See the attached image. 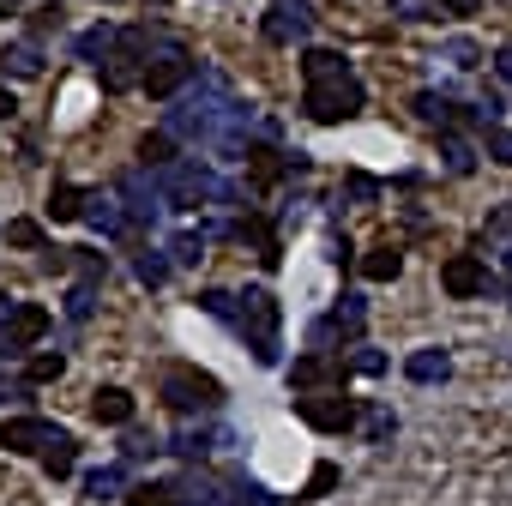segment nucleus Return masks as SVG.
Instances as JSON below:
<instances>
[{
  "instance_id": "nucleus-7",
  "label": "nucleus",
  "mask_w": 512,
  "mask_h": 506,
  "mask_svg": "<svg viewBox=\"0 0 512 506\" xmlns=\"http://www.w3.org/2000/svg\"><path fill=\"white\" fill-rule=\"evenodd\" d=\"M0 332H7V350H31V344H43V332H49V308H37V302H7V296H0Z\"/></svg>"
},
{
  "instance_id": "nucleus-16",
  "label": "nucleus",
  "mask_w": 512,
  "mask_h": 506,
  "mask_svg": "<svg viewBox=\"0 0 512 506\" xmlns=\"http://www.w3.org/2000/svg\"><path fill=\"white\" fill-rule=\"evenodd\" d=\"M404 374H410L416 386H440V380L452 374V356H446V350H416V356L404 362Z\"/></svg>"
},
{
  "instance_id": "nucleus-2",
  "label": "nucleus",
  "mask_w": 512,
  "mask_h": 506,
  "mask_svg": "<svg viewBox=\"0 0 512 506\" xmlns=\"http://www.w3.org/2000/svg\"><path fill=\"white\" fill-rule=\"evenodd\" d=\"M362 103H368V91H362L356 73H344V79H320V85L302 91V115L320 121V127H344L350 115H362Z\"/></svg>"
},
{
  "instance_id": "nucleus-35",
  "label": "nucleus",
  "mask_w": 512,
  "mask_h": 506,
  "mask_svg": "<svg viewBox=\"0 0 512 506\" xmlns=\"http://www.w3.org/2000/svg\"><path fill=\"white\" fill-rule=\"evenodd\" d=\"M61 368H67L61 356H31V368H25V380H37V386H43V380H61Z\"/></svg>"
},
{
  "instance_id": "nucleus-25",
  "label": "nucleus",
  "mask_w": 512,
  "mask_h": 506,
  "mask_svg": "<svg viewBox=\"0 0 512 506\" xmlns=\"http://www.w3.org/2000/svg\"><path fill=\"white\" fill-rule=\"evenodd\" d=\"M169 452H175V458H205V452H211V434H205V428H181V434L169 440Z\"/></svg>"
},
{
  "instance_id": "nucleus-14",
  "label": "nucleus",
  "mask_w": 512,
  "mask_h": 506,
  "mask_svg": "<svg viewBox=\"0 0 512 506\" xmlns=\"http://www.w3.org/2000/svg\"><path fill=\"white\" fill-rule=\"evenodd\" d=\"M91 416L109 422V428L133 422V392H121V386H97V392H91Z\"/></svg>"
},
{
  "instance_id": "nucleus-18",
  "label": "nucleus",
  "mask_w": 512,
  "mask_h": 506,
  "mask_svg": "<svg viewBox=\"0 0 512 506\" xmlns=\"http://www.w3.org/2000/svg\"><path fill=\"white\" fill-rule=\"evenodd\" d=\"M344 73H350V61H344L338 49H308V55H302V79H308V85H320V79H344Z\"/></svg>"
},
{
  "instance_id": "nucleus-31",
  "label": "nucleus",
  "mask_w": 512,
  "mask_h": 506,
  "mask_svg": "<svg viewBox=\"0 0 512 506\" xmlns=\"http://www.w3.org/2000/svg\"><path fill=\"white\" fill-rule=\"evenodd\" d=\"M332 488H338V464H314V476H308L302 500H320V494H332Z\"/></svg>"
},
{
  "instance_id": "nucleus-11",
  "label": "nucleus",
  "mask_w": 512,
  "mask_h": 506,
  "mask_svg": "<svg viewBox=\"0 0 512 506\" xmlns=\"http://www.w3.org/2000/svg\"><path fill=\"white\" fill-rule=\"evenodd\" d=\"M362 326H368L362 296H344V302L332 308V320H320V326H314V344H332V338H362Z\"/></svg>"
},
{
  "instance_id": "nucleus-34",
  "label": "nucleus",
  "mask_w": 512,
  "mask_h": 506,
  "mask_svg": "<svg viewBox=\"0 0 512 506\" xmlns=\"http://www.w3.org/2000/svg\"><path fill=\"white\" fill-rule=\"evenodd\" d=\"M7 241H13V247H43V229H37L31 217H19V223H7Z\"/></svg>"
},
{
  "instance_id": "nucleus-23",
  "label": "nucleus",
  "mask_w": 512,
  "mask_h": 506,
  "mask_svg": "<svg viewBox=\"0 0 512 506\" xmlns=\"http://www.w3.org/2000/svg\"><path fill=\"white\" fill-rule=\"evenodd\" d=\"M440 157H446V169H452V175H470V169H476V151H470L458 133H446V139H440Z\"/></svg>"
},
{
  "instance_id": "nucleus-21",
  "label": "nucleus",
  "mask_w": 512,
  "mask_h": 506,
  "mask_svg": "<svg viewBox=\"0 0 512 506\" xmlns=\"http://www.w3.org/2000/svg\"><path fill=\"white\" fill-rule=\"evenodd\" d=\"M85 488H91V500H121V488H127V470H121V464H109V470H91V476H85Z\"/></svg>"
},
{
  "instance_id": "nucleus-22",
  "label": "nucleus",
  "mask_w": 512,
  "mask_h": 506,
  "mask_svg": "<svg viewBox=\"0 0 512 506\" xmlns=\"http://www.w3.org/2000/svg\"><path fill=\"white\" fill-rule=\"evenodd\" d=\"M139 157H145V169H169V163H181V157H175V133H151V139L139 145Z\"/></svg>"
},
{
  "instance_id": "nucleus-32",
  "label": "nucleus",
  "mask_w": 512,
  "mask_h": 506,
  "mask_svg": "<svg viewBox=\"0 0 512 506\" xmlns=\"http://www.w3.org/2000/svg\"><path fill=\"white\" fill-rule=\"evenodd\" d=\"M440 55H446V61H452V67H476V61H482V49H476V43H470V37H452V43H446V49H440Z\"/></svg>"
},
{
  "instance_id": "nucleus-6",
  "label": "nucleus",
  "mask_w": 512,
  "mask_h": 506,
  "mask_svg": "<svg viewBox=\"0 0 512 506\" xmlns=\"http://www.w3.org/2000/svg\"><path fill=\"white\" fill-rule=\"evenodd\" d=\"M187 79H193V61H187V49L169 37V43L145 61V91H151V97H175Z\"/></svg>"
},
{
  "instance_id": "nucleus-5",
  "label": "nucleus",
  "mask_w": 512,
  "mask_h": 506,
  "mask_svg": "<svg viewBox=\"0 0 512 506\" xmlns=\"http://www.w3.org/2000/svg\"><path fill=\"white\" fill-rule=\"evenodd\" d=\"M440 290H446L452 302H476V296H488L494 278H488V266H482V253H452V260L440 266Z\"/></svg>"
},
{
  "instance_id": "nucleus-9",
  "label": "nucleus",
  "mask_w": 512,
  "mask_h": 506,
  "mask_svg": "<svg viewBox=\"0 0 512 506\" xmlns=\"http://www.w3.org/2000/svg\"><path fill=\"white\" fill-rule=\"evenodd\" d=\"M296 416L320 434H350L356 428V404L350 398H314V392H296Z\"/></svg>"
},
{
  "instance_id": "nucleus-4",
  "label": "nucleus",
  "mask_w": 512,
  "mask_h": 506,
  "mask_svg": "<svg viewBox=\"0 0 512 506\" xmlns=\"http://www.w3.org/2000/svg\"><path fill=\"white\" fill-rule=\"evenodd\" d=\"M157 175H163L157 193H163V205H175V211H193V205H205V199L223 193L217 175H211L199 157H181V163H169V169H157Z\"/></svg>"
},
{
  "instance_id": "nucleus-37",
  "label": "nucleus",
  "mask_w": 512,
  "mask_h": 506,
  "mask_svg": "<svg viewBox=\"0 0 512 506\" xmlns=\"http://www.w3.org/2000/svg\"><path fill=\"white\" fill-rule=\"evenodd\" d=\"M31 31H37V37H43V31H61V7H37V13H31Z\"/></svg>"
},
{
  "instance_id": "nucleus-42",
  "label": "nucleus",
  "mask_w": 512,
  "mask_h": 506,
  "mask_svg": "<svg viewBox=\"0 0 512 506\" xmlns=\"http://www.w3.org/2000/svg\"><path fill=\"white\" fill-rule=\"evenodd\" d=\"M13 109H19V103H13V91H0V121H7Z\"/></svg>"
},
{
  "instance_id": "nucleus-1",
  "label": "nucleus",
  "mask_w": 512,
  "mask_h": 506,
  "mask_svg": "<svg viewBox=\"0 0 512 506\" xmlns=\"http://www.w3.org/2000/svg\"><path fill=\"white\" fill-rule=\"evenodd\" d=\"M229 326L247 338L253 362H260V368H278V302H272V290L235 296V320H229Z\"/></svg>"
},
{
  "instance_id": "nucleus-19",
  "label": "nucleus",
  "mask_w": 512,
  "mask_h": 506,
  "mask_svg": "<svg viewBox=\"0 0 512 506\" xmlns=\"http://www.w3.org/2000/svg\"><path fill=\"white\" fill-rule=\"evenodd\" d=\"M85 205H91V193H85V187H73V181H61V187L49 193V217H55V223L85 217Z\"/></svg>"
},
{
  "instance_id": "nucleus-43",
  "label": "nucleus",
  "mask_w": 512,
  "mask_h": 506,
  "mask_svg": "<svg viewBox=\"0 0 512 506\" xmlns=\"http://www.w3.org/2000/svg\"><path fill=\"white\" fill-rule=\"evenodd\" d=\"M494 61H500V73H506V79H512V49H500V55H494Z\"/></svg>"
},
{
  "instance_id": "nucleus-41",
  "label": "nucleus",
  "mask_w": 512,
  "mask_h": 506,
  "mask_svg": "<svg viewBox=\"0 0 512 506\" xmlns=\"http://www.w3.org/2000/svg\"><path fill=\"white\" fill-rule=\"evenodd\" d=\"M488 229H494V235H512V205H506V211H494V217H488Z\"/></svg>"
},
{
  "instance_id": "nucleus-33",
  "label": "nucleus",
  "mask_w": 512,
  "mask_h": 506,
  "mask_svg": "<svg viewBox=\"0 0 512 506\" xmlns=\"http://www.w3.org/2000/svg\"><path fill=\"white\" fill-rule=\"evenodd\" d=\"M199 308H205L211 320H235V296H229V290H205V296H199Z\"/></svg>"
},
{
  "instance_id": "nucleus-15",
  "label": "nucleus",
  "mask_w": 512,
  "mask_h": 506,
  "mask_svg": "<svg viewBox=\"0 0 512 506\" xmlns=\"http://www.w3.org/2000/svg\"><path fill=\"white\" fill-rule=\"evenodd\" d=\"M229 235H235V241H253L266 266H278V260H284V253H278V235H272V223H266V217H253V211H247V217H241Z\"/></svg>"
},
{
  "instance_id": "nucleus-45",
  "label": "nucleus",
  "mask_w": 512,
  "mask_h": 506,
  "mask_svg": "<svg viewBox=\"0 0 512 506\" xmlns=\"http://www.w3.org/2000/svg\"><path fill=\"white\" fill-rule=\"evenodd\" d=\"M506 272H512V253H506Z\"/></svg>"
},
{
  "instance_id": "nucleus-28",
  "label": "nucleus",
  "mask_w": 512,
  "mask_h": 506,
  "mask_svg": "<svg viewBox=\"0 0 512 506\" xmlns=\"http://www.w3.org/2000/svg\"><path fill=\"white\" fill-rule=\"evenodd\" d=\"M199 253H205V235H193V229L169 241V260H175V266H199Z\"/></svg>"
},
{
  "instance_id": "nucleus-29",
  "label": "nucleus",
  "mask_w": 512,
  "mask_h": 506,
  "mask_svg": "<svg viewBox=\"0 0 512 506\" xmlns=\"http://www.w3.org/2000/svg\"><path fill=\"white\" fill-rule=\"evenodd\" d=\"M115 37H121V31L97 25V31H85V37H79V55H85V61H97V55H109V49H115Z\"/></svg>"
},
{
  "instance_id": "nucleus-24",
  "label": "nucleus",
  "mask_w": 512,
  "mask_h": 506,
  "mask_svg": "<svg viewBox=\"0 0 512 506\" xmlns=\"http://www.w3.org/2000/svg\"><path fill=\"white\" fill-rule=\"evenodd\" d=\"M73 464H79V452H73V434H61V440L43 452V470H49V476H73Z\"/></svg>"
},
{
  "instance_id": "nucleus-12",
  "label": "nucleus",
  "mask_w": 512,
  "mask_h": 506,
  "mask_svg": "<svg viewBox=\"0 0 512 506\" xmlns=\"http://www.w3.org/2000/svg\"><path fill=\"white\" fill-rule=\"evenodd\" d=\"M332 380H344V362L338 356H296V368H290V386L296 392H320Z\"/></svg>"
},
{
  "instance_id": "nucleus-8",
  "label": "nucleus",
  "mask_w": 512,
  "mask_h": 506,
  "mask_svg": "<svg viewBox=\"0 0 512 506\" xmlns=\"http://www.w3.org/2000/svg\"><path fill=\"white\" fill-rule=\"evenodd\" d=\"M272 43H308L314 37V7H308V0H272V7H266V25H260Z\"/></svg>"
},
{
  "instance_id": "nucleus-38",
  "label": "nucleus",
  "mask_w": 512,
  "mask_h": 506,
  "mask_svg": "<svg viewBox=\"0 0 512 506\" xmlns=\"http://www.w3.org/2000/svg\"><path fill=\"white\" fill-rule=\"evenodd\" d=\"M344 193H350V199H374V193H380V187H374V181H368V175H350V181H344Z\"/></svg>"
},
{
  "instance_id": "nucleus-27",
  "label": "nucleus",
  "mask_w": 512,
  "mask_h": 506,
  "mask_svg": "<svg viewBox=\"0 0 512 506\" xmlns=\"http://www.w3.org/2000/svg\"><path fill=\"white\" fill-rule=\"evenodd\" d=\"M482 151L512 169V127H482Z\"/></svg>"
},
{
  "instance_id": "nucleus-47",
  "label": "nucleus",
  "mask_w": 512,
  "mask_h": 506,
  "mask_svg": "<svg viewBox=\"0 0 512 506\" xmlns=\"http://www.w3.org/2000/svg\"><path fill=\"white\" fill-rule=\"evenodd\" d=\"M181 506H187V500H181Z\"/></svg>"
},
{
  "instance_id": "nucleus-36",
  "label": "nucleus",
  "mask_w": 512,
  "mask_h": 506,
  "mask_svg": "<svg viewBox=\"0 0 512 506\" xmlns=\"http://www.w3.org/2000/svg\"><path fill=\"white\" fill-rule=\"evenodd\" d=\"M398 434V416L392 410H368V440H392Z\"/></svg>"
},
{
  "instance_id": "nucleus-10",
  "label": "nucleus",
  "mask_w": 512,
  "mask_h": 506,
  "mask_svg": "<svg viewBox=\"0 0 512 506\" xmlns=\"http://www.w3.org/2000/svg\"><path fill=\"white\" fill-rule=\"evenodd\" d=\"M67 428H55V422H43V416H13V422H0V446L7 452H49L55 440H61Z\"/></svg>"
},
{
  "instance_id": "nucleus-44",
  "label": "nucleus",
  "mask_w": 512,
  "mask_h": 506,
  "mask_svg": "<svg viewBox=\"0 0 512 506\" xmlns=\"http://www.w3.org/2000/svg\"><path fill=\"white\" fill-rule=\"evenodd\" d=\"M7 13H19V0H0V19H7Z\"/></svg>"
},
{
  "instance_id": "nucleus-39",
  "label": "nucleus",
  "mask_w": 512,
  "mask_h": 506,
  "mask_svg": "<svg viewBox=\"0 0 512 506\" xmlns=\"http://www.w3.org/2000/svg\"><path fill=\"white\" fill-rule=\"evenodd\" d=\"M67 314H73V320H85V314H91V284H85V290H73V296H67Z\"/></svg>"
},
{
  "instance_id": "nucleus-13",
  "label": "nucleus",
  "mask_w": 512,
  "mask_h": 506,
  "mask_svg": "<svg viewBox=\"0 0 512 506\" xmlns=\"http://www.w3.org/2000/svg\"><path fill=\"white\" fill-rule=\"evenodd\" d=\"M85 217H91V229H103V235H133V217L121 211V199H115V193H91Z\"/></svg>"
},
{
  "instance_id": "nucleus-26",
  "label": "nucleus",
  "mask_w": 512,
  "mask_h": 506,
  "mask_svg": "<svg viewBox=\"0 0 512 506\" xmlns=\"http://www.w3.org/2000/svg\"><path fill=\"white\" fill-rule=\"evenodd\" d=\"M133 272H139V284H151V290H157V284L169 278V260H163V253H157V247H145V253H139V260H133Z\"/></svg>"
},
{
  "instance_id": "nucleus-3",
  "label": "nucleus",
  "mask_w": 512,
  "mask_h": 506,
  "mask_svg": "<svg viewBox=\"0 0 512 506\" xmlns=\"http://www.w3.org/2000/svg\"><path fill=\"white\" fill-rule=\"evenodd\" d=\"M163 404L181 410V416L217 410V404H223V386H217L205 368H193V362H169V368H163Z\"/></svg>"
},
{
  "instance_id": "nucleus-20",
  "label": "nucleus",
  "mask_w": 512,
  "mask_h": 506,
  "mask_svg": "<svg viewBox=\"0 0 512 506\" xmlns=\"http://www.w3.org/2000/svg\"><path fill=\"white\" fill-rule=\"evenodd\" d=\"M0 67H7L13 79H37V73H43V49H37V43H13L7 55H0Z\"/></svg>"
},
{
  "instance_id": "nucleus-30",
  "label": "nucleus",
  "mask_w": 512,
  "mask_h": 506,
  "mask_svg": "<svg viewBox=\"0 0 512 506\" xmlns=\"http://www.w3.org/2000/svg\"><path fill=\"white\" fill-rule=\"evenodd\" d=\"M416 115H422V121H440V127H446V121H452L458 109H452L446 97H434V91H416Z\"/></svg>"
},
{
  "instance_id": "nucleus-17",
  "label": "nucleus",
  "mask_w": 512,
  "mask_h": 506,
  "mask_svg": "<svg viewBox=\"0 0 512 506\" xmlns=\"http://www.w3.org/2000/svg\"><path fill=\"white\" fill-rule=\"evenodd\" d=\"M398 272H404V253H398L392 241H380L368 260H362V278H368V284H392Z\"/></svg>"
},
{
  "instance_id": "nucleus-40",
  "label": "nucleus",
  "mask_w": 512,
  "mask_h": 506,
  "mask_svg": "<svg viewBox=\"0 0 512 506\" xmlns=\"http://www.w3.org/2000/svg\"><path fill=\"white\" fill-rule=\"evenodd\" d=\"M356 374H380L386 368V356H374V350H356V362H350Z\"/></svg>"
},
{
  "instance_id": "nucleus-46",
  "label": "nucleus",
  "mask_w": 512,
  "mask_h": 506,
  "mask_svg": "<svg viewBox=\"0 0 512 506\" xmlns=\"http://www.w3.org/2000/svg\"><path fill=\"white\" fill-rule=\"evenodd\" d=\"M157 7H169V0H157Z\"/></svg>"
}]
</instances>
